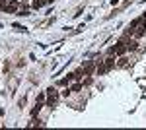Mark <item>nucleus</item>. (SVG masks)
Here are the masks:
<instances>
[{"instance_id": "f257e3e1", "label": "nucleus", "mask_w": 146, "mask_h": 130, "mask_svg": "<svg viewBox=\"0 0 146 130\" xmlns=\"http://www.w3.org/2000/svg\"><path fill=\"white\" fill-rule=\"evenodd\" d=\"M56 101H58V91H56V87H49V89H47V105H49V107H55Z\"/></svg>"}, {"instance_id": "f03ea898", "label": "nucleus", "mask_w": 146, "mask_h": 130, "mask_svg": "<svg viewBox=\"0 0 146 130\" xmlns=\"http://www.w3.org/2000/svg\"><path fill=\"white\" fill-rule=\"evenodd\" d=\"M45 99H47V93H39V97L35 99V107H33V111H31V117H35L41 109H43V103H45Z\"/></svg>"}, {"instance_id": "7ed1b4c3", "label": "nucleus", "mask_w": 146, "mask_h": 130, "mask_svg": "<svg viewBox=\"0 0 146 130\" xmlns=\"http://www.w3.org/2000/svg\"><path fill=\"white\" fill-rule=\"evenodd\" d=\"M127 51H129V49H127V45H125L123 41H121L119 45L111 47V51H109V53H111V54H115V56H123V54L127 53Z\"/></svg>"}, {"instance_id": "20e7f679", "label": "nucleus", "mask_w": 146, "mask_h": 130, "mask_svg": "<svg viewBox=\"0 0 146 130\" xmlns=\"http://www.w3.org/2000/svg\"><path fill=\"white\" fill-rule=\"evenodd\" d=\"M131 62H133V60H131L129 56H125V54H123V56L119 58V62H117V66H119V68H125V66H129Z\"/></svg>"}, {"instance_id": "39448f33", "label": "nucleus", "mask_w": 146, "mask_h": 130, "mask_svg": "<svg viewBox=\"0 0 146 130\" xmlns=\"http://www.w3.org/2000/svg\"><path fill=\"white\" fill-rule=\"evenodd\" d=\"M72 80H76V74H68V78H62V80L58 82V86H68Z\"/></svg>"}, {"instance_id": "423d86ee", "label": "nucleus", "mask_w": 146, "mask_h": 130, "mask_svg": "<svg viewBox=\"0 0 146 130\" xmlns=\"http://www.w3.org/2000/svg\"><path fill=\"white\" fill-rule=\"evenodd\" d=\"M144 33H146V25H138V29H136V31H133V35L138 39V37H142Z\"/></svg>"}, {"instance_id": "0eeeda50", "label": "nucleus", "mask_w": 146, "mask_h": 130, "mask_svg": "<svg viewBox=\"0 0 146 130\" xmlns=\"http://www.w3.org/2000/svg\"><path fill=\"white\" fill-rule=\"evenodd\" d=\"M82 68H84V72H86V74H90L92 70H94V62H86Z\"/></svg>"}, {"instance_id": "6e6552de", "label": "nucleus", "mask_w": 146, "mask_h": 130, "mask_svg": "<svg viewBox=\"0 0 146 130\" xmlns=\"http://www.w3.org/2000/svg\"><path fill=\"white\" fill-rule=\"evenodd\" d=\"M136 45H138L136 41H129V43H127V49H129V51H135V49H136Z\"/></svg>"}, {"instance_id": "1a4fd4ad", "label": "nucleus", "mask_w": 146, "mask_h": 130, "mask_svg": "<svg viewBox=\"0 0 146 130\" xmlns=\"http://www.w3.org/2000/svg\"><path fill=\"white\" fill-rule=\"evenodd\" d=\"M14 29H16V31H27V29H25V27H23V25H20V23H14Z\"/></svg>"}, {"instance_id": "9d476101", "label": "nucleus", "mask_w": 146, "mask_h": 130, "mask_svg": "<svg viewBox=\"0 0 146 130\" xmlns=\"http://www.w3.org/2000/svg\"><path fill=\"white\" fill-rule=\"evenodd\" d=\"M138 86H140V87H146V80H138Z\"/></svg>"}, {"instance_id": "9b49d317", "label": "nucleus", "mask_w": 146, "mask_h": 130, "mask_svg": "<svg viewBox=\"0 0 146 130\" xmlns=\"http://www.w3.org/2000/svg\"><path fill=\"white\" fill-rule=\"evenodd\" d=\"M2 4H4V0H0V6H2Z\"/></svg>"}]
</instances>
